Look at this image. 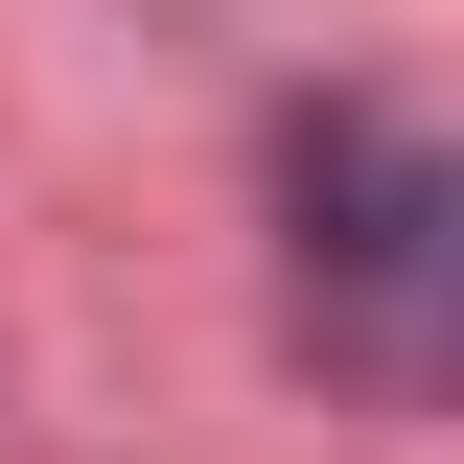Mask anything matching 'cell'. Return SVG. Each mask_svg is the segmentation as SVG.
Instances as JSON below:
<instances>
[{"label":"cell","instance_id":"cell-1","mask_svg":"<svg viewBox=\"0 0 464 464\" xmlns=\"http://www.w3.org/2000/svg\"><path fill=\"white\" fill-rule=\"evenodd\" d=\"M302 325L372 395H464V163L418 140H302Z\"/></svg>","mask_w":464,"mask_h":464}]
</instances>
